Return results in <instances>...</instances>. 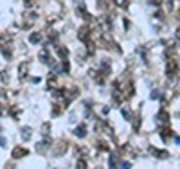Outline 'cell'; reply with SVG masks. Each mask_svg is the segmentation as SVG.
Here are the masks:
<instances>
[{
  "instance_id": "obj_1",
  "label": "cell",
  "mask_w": 180,
  "mask_h": 169,
  "mask_svg": "<svg viewBox=\"0 0 180 169\" xmlns=\"http://www.w3.org/2000/svg\"><path fill=\"white\" fill-rule=\"evenodd\" d=\"M177 69H178L177 61H175V59H169L168 65H166V74H168L169 77H173V76H175V72H177Z\"/></svg>"
},
{
  "instance_id": "obj_2",
  "label": "cell",
  "mask_w": 180,
  "mask_h": 169,
  "mask_svg": "<svg viewBox=\"0 0 180 169\" xmlns=\"http://www.w3.org/2000/svg\"><path fill=\"white\" fill-rule=\"evenodd\" d=\"M27 155V149L25 147H15L13 149V158H22V157H25Z\"/></svg>"
},
{
  "instance_id": "obj_3",
  "label": "cell",
  "mask_w": 180,
  "mask_h": 169,
  "mask_svg": "<svg viewBox=\"0 0 180 169\" xmlns=\"http://www.w3.org/2000/svg\"><path fill=\"white\" fill-rule=\"evenodd\" d=\"M27 69H29V63H22L18 67V77H25L27 76Z\"/></svg>"
},
{
  "instance_id": "obj_4",
  "label": "cell",
  "mask_w": 180,
  "mask_h": 169,
  "mask_svg": "<svg viewBox=\"0 0 180 169\" xmlns=\"http://www.w3.org/2000/svg\"><path fill=\"white\" fill-rule=\"evenodd\" d=\"M24 18H25V24H24V27H29L31 24H34V22H36V15H31V13H27V15H25Z\"/></svg>"
},
{
  "instance_id": "obj_5",
  "label": "cell",
  "mask_w": 180,
  "mask_h": 169,
  "mask_svg": "<svg viewBox=\"0 0 180 169\" xmlns=\"http://www.w3.org/2000/svg\"><path fill=\"white\" fill-rule=\"evenodd\" d=\"M79 38L83 40V42H86V40H88V27H81V29H79Z\"/></svg>"
},
{
  "instance_id": "obj_6",
  "label": "cell",
  "mask_w": 180,
  "mask_h": 169,
  "mask_svg": "<svg viewBox=\"0 0 180 169\" xmlns=\"http://www.w3.org/2000/svg\"><path fill=\"white\" fill-rule=\"evenodd\" d=\"M49 144H51V140H49V139H45L43 142H40V144H38L36 147H38L40 151H45V149H47V147H49Z\"/></svg>"
},
{
  "instance_id": "obj_7",
  "label": "cell",
  "mask_w": 180,
  "mask_h": 169,
  "mask_svg": "<svg viewBox=\"0 0 180 169\" xmlns=\"http://www.w3.org/2000/svg\"><path fill=\"white\" fill-rule=\"evenodd\" d=\"M29 42H31V43H40V42H42V34H38V32H34V34H31Z\"/></svg>"
},
{
  "instance_id": "obj_8",
  "label": "cell",
  "mask_w": 180,
  "mask_h": 169,
  "mask_svg": "<svg viewBox=\"0 0 180 169\" xmlns=\"http://www.w3.org/2000/svg\"><path fill=\"white\" fill-rule=\"evenodd\" d=\"M158 119H160V123L164 126H168V112H160L158 113Z\"/></svg>"
},
{
  "instance_id": "obj_9",
  "label": "cell",
  "mask_w": 180,
  "mask_h": 169,
  "mask_svg": "<svg viewBox=\"0 0 180 169\" xmlns=\"http://www.w3.org/2000/svg\"><path fill=\"white\" fill-rule=\"evenodd\" d=\"M65 147H67V142H59V144H58V149L54 151V155H59V153H65Z\"/></svg>"
},
{
  "instance_id": "obj_10",
  "label": "cell",
  "mask_w": 180,
  "mask_h": 169,
  "mask_svg": "<svg viewBox=\"0 0 180 169\" xmlns=\"http://www.w3.org/2000/svg\"><path fill=\"white\" fill-rule=\"evenodd\" d=\"M85 131H86V128H85V124H81V126H78V130H76V133H78V137H85Z\"/></svg>"
},
{
  "instance_id": "obj_11",
  "label": "cell",
  "mask_w": 180,
  "mask_h": 169,
  "mask_svg": "<svg viewBox=\"0 0 180 169\" xmlns=\"http://www.w3.org/2000/svg\"><path fill=\"white\" fill-rule=\"evenodd\" d=\"M40 59H42L43 63H47L49 61V52L47 50H42V52H40Z\"/></svg>"
},
{
  "instance_id": "obj_12",
  "label": "cell",
  "mask_w": 180,
  "mask_h": 169,
  "mask_svg": "<svg viewBox=\"0 0 180 169\" xmlns=\"http://www.w3.org/2000/svg\"><path fill=\"white\" fill-rule=\"evenodd\" d=\"M151 153H155L158 158H166V157H168V153H166V151H155V147H151Z\"/></svg>"
},
{
  "instance_id": "obj_13",
  "label": "cell",
  "mask_w": 180,
  "mask_h": 169,
  "mask_svg": "<svg viewBox=\"0 0 180 169\" xmlns=\"http://www.w3.org/2000/svg\"><path fill=\"white\" fill-rule=\"evenodd\" d=\"M115 4L119 7H128V0H115Z\"/></svg>"
},
{
  "instance_id": "obj_14",
  "label": "cell",
  "mask_w": 180,
  "mask_h": 169,
  "mask_svg": "<svg viewBox=\"0 0 180 169\" xmlns=\"http://www.w3.org/2000/svg\"><path fill=\"white\" fill-rule=\"evenodd\" d=\"M58 54H59L61 58H67V54H69V52H67L65 47H59V49H58Z\"/></svg>"
},
{
  "instance_id": "obj_15",
  "label": "cell",
  "mask_w": 180,
  "mask_h": 169,
  "mask_svg": "<svg viewBox=\"0 0 180 169\" xmlns=\"http://www.w3.org/2000/svg\"><path fill=\"white\" fill-rule=\"evenodd\" d=\"M123 115H124L126 119H128V121H130V119H131V112L128 110V108H123Z\"/></svg>"
},
{
  "instance_id": "obj_16",
  "label": "cell",
  "mask_w": 180,
  "mask_h": 169,
  "mask_svg": "<svg viewBox=\"0 0 180 169\" xmlns=\"http://www.w3.org/2000/svg\"><path fill=\"white\" fill-rule=\"evenodd\" d=\"M22 137H24L25 140H27V139L31 137V130H29V128H24V135H22Z\"/></svg>"
},
{
  "instance_id": "obj_17",
  "label": "cell",
  "mask_w": 180,
  "mask_h": 169,
  "mask_svg": "<svg viewBox=\"0 0 180 169\" xmlns=\"http://www.w3.org/2000/svg\"><path fill=\"white\" fill-rule=\"evenodd\" d=\"M110 166H112V167H117V157H115V155L110 158Z\"/></svg>"
},
{
  "instance_id": "obj_18",
  "label": "cell",
  "mask_w": 180,
  "mask_h": 169,
  "mask_svg": "<svg viewBox=\"0 0 180 169\" xmlns=\"http://www.w3.org/2000/svg\"><path fill=\"white\" fill-rule=\"evenodd\" d=\"M99 147H101V151H108V144L106 142H99Z\"/></svg>"
},
{
  "instance_id": "obj_19",
  "label": "cell",
  "mask_w": 180,
  "mask_h": 169,
  "mask_svg": "<svg viewBox=\"0 0 180 169\" xmlns=\"http://www.w3.org/2000/svg\"><path fill=\"white\" fill-rule=\"evenodd\" d=\"M47 85H49V88H54V86H56V79H54V77L49 79V83H47Z\"/></svg>"
},
{
  "instance_id": "obj_20",
  "label": "cell",
  "mask_w": 180,
  "mask_h": 169,
  "mask_svg": "<svg viewBox=\"0 0 180 169\" xmlns=\"http://www.w3.org/2000/svg\"><path fill=\"white\" fill-rule=\"evenodd\" d=\"M162 135H164V139H168L169 135H171V130H164V131H162Z\"/></svg>"
},
{
  "instance_id": "obj_21",
  "label": "cell",
  "mask_w": 180,
  "mask_h": 169,
  "mask_svg": "<svg viewBox=\"0 0 180 169\" xmlns=\"http://www.w3.org/2000/svg\"><path fill=\"white\" fill-rule=\"evenodd\" d=\"M78 167H81V169H83V167H86V164H85V162H83V160H79V164H78Z\"/></svg>"
},
{
  "instance_id": "obj_22",
  "label": "cell",
  "mask_w": 180,
  "mask_h": 169,
  "mask_svg": "<svg viewBox=\"0 0 180 169\" xmlns=\"http://www.w3.org/2000/svg\"><path fill=\"white\" fill-rule=\"evenodd\" d=\"M150 2H151V4H155V5H157V4H160V0H150Z\"/></svg>"
},
{
  "instance_id": "obj_23",
  "label": "cell",
  "mask_w": 180,
  "mask_h": 169,
  "mask_svg": "<svg viewBox=\"0 0 180 169\" xmlns=\"http://www.w3.org/2000/svg\"><path fill=\"white\" fill-rule=\"evenodd\" d=\"M177 34H178V38H180V29H178V32H177Z\"/></svg>"
}]
</instances>
